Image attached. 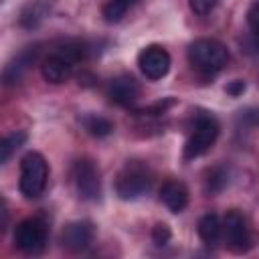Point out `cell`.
I'll return each mask as SVG.
<instances>
[{
    "label": "cell",
    "instance_id": "cell-18",
    "mask_svg": "<svg viewBox=\"0 0 259 259\" xmlns=\"http://www.w3.org/2000/svg\"><path fill=\"white\" fill-rule=\"evenodd\" d=\"M26 138H28L26 132H14V134L2 138V142H0V162L6 164L10 160V156L26 142Z\"/></svg>",
    "mask_w": 259,
    "mask_h": 259
},
{
    "label": "cell",
    "instance_id": "cell-17",
    "mask_svg": "<svg viewBox=\"0 0 259 259\" xmlns=\"http://www.w3.org/2000/svg\"><path fill=\"white\" fill-rule=\"evenodd\" d=\"M83 127L95 138H105L113 132V123L107 117H101V115H85L83 117Z\"/></svg>",
    "mask_w": 259,
    "mask_h": 259
},
{
    "label": "cell",
    "instance_id": "cell-16",
    "mask_svg": "<svg viewBox=\"0 0 259 259\" xmlns=\"http://www.w3.org/2000/svg\"><path fill=\"white\" fill-rule=\"evenodd\" d=\"M227 184H229V168H227V166H212V168L206 172L204 188H206L208 194L221 192Z\"/></svg>",
    "mask_w": 259,
    "mask_h": 259
},
{
    "label": "cell",
    "instance_id": "cell-23",
    "mask_svg": "<svg viewBox=\"0 0 259 259\" xmlns=\"http://www.w3.org/2000/svg\"><path fill=\"white\" fill-rule=\"evenodd\" d=\"M225 91H227L231 97H239V95L245 91V81H241V79H235V81H231V83L225 87Z\"/></svg>",
    "mask_w": 259,
    "mask_h": 259
},
{
    "label": "cell",
    "instance_id": "cell-14",
    "mask_svg": "<svg viewBox=\"0 0 259 259\" xmlns=\"http://www.w3.org/2000/svg\"><path fill=\"white\" fill-rule=\"evenodd\" d=\"M51 6L47 0H30L22 10H20V16H18V22L22 28H36L49 14Z\"/></svg>",
    "mask_w": 259,
    "mask_h": 259
},
{
    "label": "cell",
    "instance_id": "cell-6",
    "mask_svg": "<svg viewBox=\"0 0 259 259\" xmlns=\"http://www.w3.org/2000/svg\"><path fill=\"white\" fill-rule=\"evenodd\" d=\"M47 237H49V231L45 221L36 217L24 219L14 229V247L26 255H38L47 245Z\"/></svg>",
    "mask_w": 259,
    "mask_h": 259
},
{
    "label": "cell",
    "instance_id": "cell-20",
    "mask_svg": "<svg viewBox=\"0 0 259 259\" xmlns=\"http://www.w3.org/2000/svg\"><path fill=\"white\" fill-rule=\"evenodd\" d=\"M170 237H172V233H170L168 225H164V223H158V225L152 229V241H154L158 247L166 245V243L170 241Z\"/></svg>",
    "mask_w": 259,
    "mask_h": 259
},
{
    "label": "cell",
    "instance_id": "cell-24",
    "mask_svg": "<svg viewBox=\"0 0 259 259\" xmlns=\"http://www.w3.org/2000/svg\"><path fill=\"white\" fill-rule=\"evenodd\" d=\"M123 2H125V4H127V6H130V8H132V6H136V4H138V2H140V0H123Z\"/></svg>",
    "mask_w": 259,
    "mask_h": 259
},
{
    "label": "cell",
    "instance_id": "cell-2",
    "mask_svg": "<svg viewBox=\"0 0 259 259\" xmlns=\"http://www.w3.org/2000/svg\"><path fill=\"white\" fill-rule=\"evenodd\" d=\"M188 61L192 69H196L198 73L214 75L227 65L229 51L223 42L214 38H196L188 45Z\"/></svg>",
    "mask_w": 259,
    "mask_h": 259
},
{
    "label": "cell",
    "instance_id": "cell-15",
    "mask_svg": "<svg viewBox=\"0 0 259 259\" xmlns=\"http://www.w3.org/2000/svg\"><path fill=\"white\" fill-rule=\"evenodd\" d=\"M223 235V223L219 219V214L208 212L204 217H200L198 221V237L206 243V245H214Z\"/></svg>",
    "mask_w": 259,
    "mask_h": 259
},
{
    "label": "cell",
    "instance_id": "cell-8",
    "mask_svg": "<svg viewBox=\"0 0 259 259\" xmlns=\"http://www.w3.org/2000/svg\"><path fill=\"white\" fill-rule=\"evenodd\" d=\"M223 233H225V241H227L229 249H233L235 253H245L251 249V233H249L247 221L237 208H233L225 214Z\"/></svg>",
    "mask_w": 259,
    "mask_h": 259
},
{
    "label": "cell",
    "instance_id": "cell-4",
    "mask_svg": "<svg viewBox=\"0 0 259 259\" xmlns=\"http://www.w3.org/2000/svg\"><path fill=\"white\" fill-rule=\"evenodd\" d=\"M47 178H49V166L42 154L38 152L24 154L20 160V180H18L20 194L26 198H38L45 192Z\"/></svg>",
    "mask_w": 259,
    "mask_h": 259
},
{
    "label": "cell",
    "instance_id": "cell-3",
    "mask_svg": "<svg viewBox=\"0 0 259 259\" xmlns=\"http://www.w3.org/2000/svg\"><path fill=\"white\" fill-rule=\"evenodd\" d=\"M154 174L144 162H127L115 180V192L123 200H136L152 190Z\"/></svg>",
    "mask_w": 259,
    "mask_h": 259
},
{
    "label": "cell",
    "instance_id": "cell-12",
    "mask_svg": "<svg viewBox=\"0 0 259 259\" xmlns=\"http://www.w3.org/2000/svg\"><path fill=\"white\" fill-rule=\"evenodd\" d=\"M160 200L170 212H182L188 204V188L180 180H168L160 188Z\"/></svg>",
    "mask_w": 259,
    "mask_h": 259
},
{
    "label": "cell",
    "instance_id": "cell-5",
    "mask_svg": "<svg viewBox=\"0 0 259 259\" xmlns=\"http://www.w3.org/2000/svg\"><path fill=\"white\" fill-rule=\"evenodd\" d=\"M217 138H219V121L208 113L198 115L194 123V132L190 134L184 146V160H194L206 154L217 142Z\"/></svg>",
    "mask_w": 259,
    "mask_h": 259
},
{
    "label": "cell",
    "instance_id": "cell-13",
    "mask_svg": "<svg viewBox=\"0 0 259 259\" xmlns=\"http://www.w3.org/2000/svg\"><path fill=\"white\" fill-rule=\"evenodd\" d=\"M38 55V47H28L24 49L22 53L16 55L14 61H10L6 67H4V83L10 85V83H18L20 77L24 75V71L32 65V61L36 59Z\"/></svg>",
    "mask_w": 259,
    "mask_h": 259
},
{
    "label": "cell",
    "instance_id": "cell-10",
    "mask_svg": "<svg viewBox=\"0 0 259 259\" xmlns=\"http://www.w3.org/2000/svg\"><path fill=\"white\" fill-rule=\"evenodd\" d=\"M93 237H95V229L89 221H73L65 227L61 239H63V245L69 251L81 253L93 243Z\"/></svg>",
    "mask_w": 259,
    "mask_h": 259
},
{
    "label": "cell",
    "instance_id": "cell-19",
    "mask_svg": "<svg viewBox=\"0 0 259 259\" xmlns=\"http://www.w3.org/2000/svg\"><path fill=\"white\" fill-rule=\"evenodd\" d=\"M130 10V6L123 2V0H109L105 6H103V18L107 22H119L125 12Z\"/></svg>",
    "mask_w": 259,
    "mask_h": 259
},
{
    "label": "cell",
    "instance_id": "cell-21",
    "mask_svg": "<svg viewBox=\"0 0 259 259\" xmlns=\"http://www.w3.org/2000/svg\"><path fill=\"white\" fill-rule=\"evenodd\" d=\"M247 22H249V28L255 36V40L259 42V4H253L247 12Z\"/></svg>",
    "mask_w": 259,
    "mask_h": 259
},
{
    "label": "cell",
    "instance_id": "cell-7",
    "mask_svg": "<svg viewBox=\"0 0 259 259\" xmlns=\"http://www.w3.org/2000/svg\"><path fill=\"white\" fill-rule=\"evenodd\" d=\"M73 184L83 200H97L101 194V180L95 164L89 158H81L73 164Z\"/></svg>",
    "mask_w": 259,
    "mask_h": 259
},
{
    "label": "cell",
    "instance_id": "cell-22",
    "mask_svg": "<svg viewBox=\"0 0 259 259\" xmlns=\"http://www.w3.org/2000/svg\"><path fill=\"white\" fill-rule=\"evenodd\" d=\"M219 4V0H190V8H192V12H196V14H208L214 6Z\"/></svg>",
    "mask_w": 259,
    "mask_h": 259
},
{
    "label": "cell",
    "instance_id": "cell-1",
    "mask_svg": "<svg viewBox=\"0 0 259 259\" xmlns=\"http://www.w3.org/2000/svg\"><path fill=\"white\" fill-rule=\"evenodd\" d=\"M87 49L83 42H67L59 47L55 53H51L42 63H40V73L49 83H65L73 67L85 57Z\"/></svg>",
    "mask_w": 259,
    "mask_h": 259
},
{
    "label": "cell",
    "instance_id": "cell-11",
    "mask_svg": "<svg viewBox=\"0 0 259 259\" xmlns=\"http://www.w3.org/2000/svg\"><path fill=\"white\" fill-rule=\"evenodd\" d=\"M140 95V85L132 75H119L109 83V97L117 105H132Z\"/></svg>",
    "mask_w": 259,
    "mask_h": 259
},
{
    "label": "cell",
    "instance_id": "cell-9",
    "mask_svg": "<svg viewBox=\"0 0 259 259\" xmlns=\"http://www.w3.org/2000/svg\"><path fill=\"white\" fill-rule=\"evenodd\" d=\"M170 55L164 47L160 45H150L146 47L140 55H138V65H140V71L152 79V81H158L162 79L168 71H170Z\"/></svg>",
    "mask_w": 259,
    "mask_h": 259
}]
</instances>
